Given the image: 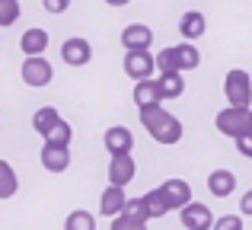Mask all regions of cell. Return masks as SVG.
I'll return each mask as SVG.
<instances>
[{
    "label": "cell",
    "instance_id": "obj_1",
    "mask_svg": "<svg viewBox=\"0 0 252 230\" xmlns=\"http://www.w3.org/2000/svg\"><path fill=\"white\" fill-rule=\"evenodd\" d=\"M137 115H141V125L147 128V134L154 137L157 144H163V147H172V144L182 141L185 128L182 122H179L172 112H166L163 106H150V109H137Z\"/></svg>",
    "mask_w": 252,
    "mask_h": 230
},
{
    "label": "cell",
    "instance_id": "obj_2",
    "mask_svg": "<svg viewBox=\"0 0 252 230\" xmlns=\"http://www.w3.org/2000/svg\"><path fill=\"white\" fill-rule=\"evenodd\" d=\"M198 64H201V51L191 42L169 45V48H163L157 55V70L160 74H185V70H195Z\"/></svg>",
    "mask_w": 252,
    "mask_h": 230
},
{
    "label": "cell",
    "instance_id": "obj_3",
    "mask_svg": "<svg viewBox=\"0 0 252 230\" xmlns=\"http://www.w3.org/2000/svg\"><path fill=\"white\" fill-rule=\"evenodd\" d=\"M214 128L220 131L223 137H233V141H240V137H246L252 131V109H220L214 118Z\"/></svg>",
    "mask_w": 252,
    "mask_h": 230
},
{
    "label": "cell",
    "instance_id": "obj_4",
    "mask_svg": "<svg viewBox=\"0 0 252 230\" xmlns=\"http://www.w3.org/2000/svg\"><path fill=\"white\" fill-rule=\"evenodd\" d=\"M223 93H227V102L233 109H249L252 102V74L233 67L223 74Z\"/></svg>",
    "mask_w": 252,
    "mask_h": 230
},
{
    "label": "cell",
    "instance_id": "obj_5",
    "mask_svg": "<svg viewBox=\"0 0 252 230\" xmlns=\"http://www.w3.org/2000/svg\"><path fill=\"white\" fill-rule=\"evenodd\" d=\"M19 77H23V83L26 87H48L51 83V77H55V67H51V61L48 58H26L23 61V67H19Z\"/></svg>",
    "mask_w": 252,
    "mask_h": 230
},
{
    "label": "cell",
    "instance_id": "obj_6",
    "mask_svg": "<svg viewBox=\"0 0 252 230\" xmlns=\"http://www.w3.org/2000/svg\"><path fill=\"white\" fill-rule=\"evenodd\" d=\"M154 70H157V58L150 51H125V74L134 83L154 80Z\"/></svg>",
    "mask_w": 252,
    "mask_h": 230
},
{
    "label": "cell",
    "instance_id": "obj_7",
    "mask_svg": "<svg viewBox=\"0 0 252 230\" xmlns=\"http://www.w3.org/2000/svg\"><path fill=\"white\" fill-rule=\"evenodd\" d=\"M61 61L70 64V67H86V64L93 61V45L86 42V38H80V35L64 38V45H61Z\"/></svg>",
    "mask_w": 252,
    "mask_h": 230
},
{
    "label": "cell",
    "instance_id": "obj_8",
    "mask_svg": "<svg viewBox=\"0 0 252 230\" xmlns=\"http://www.w3.org/2000/svg\"><path fill=\"white\" fill-rule=\"evenodd\" d=\"M179 218H182L185 230H214V214H211V208L201 205V201L185 205L182 211H179Z\"/></svg>",
    "mask_w": 252,
    "mask_h": 230
},
{
    "label": "cell",
    "instance_id": "obj_9",
    "mask_svg": "<svg viewBox=\"0 0 252 230\" xmlns=\"http://www.w3.org/2000/svg\"><path fill=\"white\" fill-rule=\"evenodd\" d=\"M134 173H137V163L131 154H118L109 160V186L125 189L128 182H134Z\"/></svg>",
    "mask_w": 252,
    "mask_h": 230
},
{
    "label": "cell",
    "instance_id": "obj_10",
    "mask_svg": "<svg viewBox=\"0 0 252 230\" xmlns=\"http://www.w3.org/2000/svg\"><path fill=\"white\" fill-rule=\"evenodd\" d=\"M122 45L125 51H150V45H154V29L144 23H131L122 29Z\"/></svg>",
    "mask_w": 252,
    "mask_h": 230
},
{
    "label": "cell",
    "instance_id": "obj_11",
    "mask_svg": "<svg viewBox=\"0 0 252 230\" xmlns=\"http://www.w3.org/2000/svg\"><path fill=\"white\" fill-rule=\"evenodd\" d=\"M19 51H23L26 58H42L45 51H48V32H45L42 26L26 29L23 35H19Z\"/></svg>",
    "mask_w": 252,
    "mask_h": 230
},
{
    "label": "cell",
    "instance_id": "obj_12",
    "mask_svg": "<svg viewBox=\"0 0 252 230\" xmlns=\"http://www.w3.org/2000/svg\"><path fill=\"white\" fill-rule=\"evenodd\" d=\"M102 144H105V150H109L112 157L131 154V150H134V134H131L125 125H115V128H109V131L102 134Z\"/></svg>",
    "mask_w": 252,
    "mask_h": 230
},
{
    "label": "cell",
    "instance_id": "obj_13",
    "mask_svg": "<svg viewBox=\"0 0 252 230\" xmlns=\"http://www.w3.org/2000/svg\"><path fill=\"white\" fill-rule=\"evenodd\" d=\"M125 205H128V195H125V189H118V186H109L102 195H99V214H102V218L115 221L118 214L125 211Z\"/></svg>",
    "mask_w": 252,
    "mask_h": 230
},
{
    "label": "cell",
    "instance_id": "obj_14",
    "mask_svg": "<svg viewBox=\"0 0 252 230\" xmlns=\"http://www.w3.org/2000/svg\"><path fill=\"white\" fill-rule=\"evenodd\" d=\"M160 192L166 195L169 208H179V211H182L185 205H191V186L185 179H166L160 186Z\"/></svg>",
    "mask_w": 252,
    "mask_h": 230
},
{
    "label": "cell",
    "instance_id": "obj_15",
    "mask_svg": "<svg viewBox=\"0 0 252 230\" xmlns=\"http://www.w3.org/2000/svg\"><path fill=\"white\" fill-rule=\"evenodd\" d=\"M134 102L137 109H150V106H163V90H160V80H141L134 83Z\"/></svg>",
    "mask_w": 252,
    "mask_h": 230
},
{
    "label": "cell",
    "instance_id": "obj_16",
    "mask_svg": "<svg viewBox=\"0 0 252 230\" xmlns=\"http://www.w3.org/2000/svg\"><path fill=\"white\" fill-rule=\"evenodd\" d=\"M38 157H42V166L48 173H64L70 166V147H51V144H45Z\"/></svg>",
    "mask_w": 252,
    "mask_h": 230
},
{
    "label": "cell",
    "instance_id": "obj_17",
    "mask_svg": "<svg viewBox=\"0 0 252 230\" xmlns=\"http://www.w3.org/2000/svg\"><path fill=\"white\" fill-rule=\"evenodd\" d=\"M208 189L214 198H230V195L236 192V176L230 173V169H214V173L208 176Z\"/></svg>",
    "mask_w": 252,
    "mask_h": 230
},
{
    "label": "cell",
    "instance_id": "obj_18",
    "mask_svg": "<svg viewBox=\"0 0 252 230\" xmlns=\"http://www.w3.org/2000/svg\"><path fill=\"white\" fill-rule=\"evenodd\" d=\"M204 29H208V23H204V16L198 10H189L179 16V32H182L185 42H191V38H201Z\"/></svg>",
    "mask_w": 252,
    "mask_h": 230
},
{
    "label": "cell",
    "instance_id": "obj_19",
    "mask_svg": "<svg viewBox=\"0 0 252 230\" xmlns=\"http://www.w3.org/2000/svg\"><path fill=\"white\" fill-rule=\"evenodd\" d=\"M58 122H61V115H58L55 106H42V109H35V115H32V128H35L42 137H48V131L55 128Z\"/></svg>",
    "mask_w": 252,
    "mask_h": 230
},
{
    "label": "cell",
    "instance_id": "obj_20",
    "mask_svg": "<svg viewBox=\"0 0 252 230\" xmlns=\"http://www.w3.org/2000/svg\"><path fill=\"white\" fill-rule=\"evenodd\" d=\"M144 205H147V218L150 221H154V218H166V214L172 211L169 201H166V195H163L160 189H150V192L144 195Z\"/></svg>",
    "mask_w": 252,
    "mask_h": 230
},
{
    "label": "cell",
    "instance_id": "obj_21",
    "mask_svg": "<svg viewBox=\"0 0 252 230\" xmlns=\"http://www.w3.org/2000/svg\"><path fill=\"white\" fill-rule=\"evenodd\" d=\"M16 189H19L16 169H13V166H10L6 160H0V201L13 198V195H16Z\"/></svg>",
    "mask_w": 252,
    "mask_h": 230
},
{
    "label": "cell",
    "instance_id": "obj_22",
    "mask_svg": "<svg viewBox=\"0 0 252 230\" xmlns=\"http://www.w3.org/2000/svg\"><path fill=\"white\" fill-rule=\"evenodd\" d=\"M160 90H163V102L166 99H179L185 93V77L182 74H160Z\"/></svg>",
    "mask_w": 252,
    "mask_h": 230
},
{
    "label": "cell",
    "instance_id": "obj_23",
    "mask_svg": "<svg viewBox=\"0 0 252 230\" xmlns=\"http://www.w3.org/2000/svg\"><path fill=\"white\" fill-rule=\"evenodd\" d=\"M70 137H74V128H70L67 122H58L55 128L48 131V137H45V144H51V147H70Z\"/></svg>",
    "mask_w": 252,
    "mask_h": 230
},
{
    "label": "cell",
    "instance_id": "obj_24",
    "mask_svg": "<svg viewBox=\"0 0 252 230\" xmlns=\"http://www.w3.org/2000/svg\"><path fill=\"white\" fill-rule=\"evenodd\" d=\"M64 230H96V218H93L90 211H83V208H77V211L67 214Z\"/></svg>",
    "mask_w": 252,
    "mask_h": 230
},
{
    "label": "cell",
    "instance_id": "obj_25",
    "mask_svg": "<svg viewBox=\"0 0 252 230\" xmlns=\"http://www.w3.org/2000/svg\"><path fill=\"white\" fill-rule=\"evenodd\" d=\"M19 13H23L19 0H0V26H13L19 19Z\"/></svg>",
    "mask_w": 252,
    "mask_h": 230
},
{
    "label": "cell",
    "instance_id": "obj_26",
    "mask_svg": "<svg viewBox=\"0 0 252 230\" xmlns=\"http://www.w3.org/2000/svg\"><path fill=\"white\" fill-rule=\"evenodd\" d=\"M125 218H134V221H144V224H147V205H144V195L141 198H128V205H125Z\"/></svg>",
    "mask_w": 252,
    "mask_h": 230
},
{
    "label": "cell",
    "instance_id": "obj_27",
    "mask_svg": "<svg viewBox=\"0 0 252 230\" xmlns=\"http://www.w3.org/2000/svg\"><path fill=\"white\" fill-rule=\"evenodd\" d=\"M214 230H243V214H223V218H217Z\"/></svg>",
    "mask_w": 252,
    "mask_h": 230
},
{
    "label": "cell",
    "instance_id": "obj_28",
    "mask_svg": "<svg viewBox=\"0 0 252 230\" xmlns=\"http://www.w3.org/2000/svg\"><path fill=\"white\" fill-rule=\"evenodd\" d=\"M109 230H147V224H144V221H134V218H125V214H118V218L112 221Z\"/></svg>",
    "mask_w": 252,
    "mask_h": 230
},
{
    "label": "cell",
    "instance_id": "obj_29",
    "mask_svg": "<svg viewBox=\"0 0 252 230\" xmlns=\"http://www.w3.org/2000/svg\"><path fill=\"white\" fill-rule=\"evenodd\" d=\"M42 6L48 13H55V16H61V13L70 10V0H42Z\"/></svg>",
    "mask_w": 252,
    "mask_h": 230
},
{
    "label": "cell",
    "instance_id": "obj_30",
    "mask_svg": "<svg viewBox=\"0 0 252 230\" xmlns=\"http://www.w3.org/2000/svg\"><path fill=\"white\" fill-rule=\"evenodd\" d=\"M240 214H243V218H252V189H246V192H243V198H240Z\"/></svg>",
    "mask_w": 252,
    "mask_h": 230
},
{
    "label": "cell",
    "instance_id": "obj_31",
    "mask_svg": "<svg viewBox=\"0 0 252 230\" xmlns=\"http://www.w3.org/2000/svg\"><path fill=\"white\" fill-rule=\"evenodd\" d=\"M236 150H240L243 157H249V160H252V131H249L246 137H240V141H236Z\"/></svg>",
    "mask_w": 252,
    "mask_h": 230
},
{
    "label": "cell",
    "instance_id": "obj_32",
    "mask_svg": "<svg viewBox=\"0 0 252 230\" xmlns=\"http://www.w3.org/2000/svg\"><path fill=\"white\" fill-rule=\"evenodd\" d=\"M105 3H109V6H128L131 0H105Z\"/></svg>",
    "mask_w": 252,
    "mask_h": 230
}]
</instances>
